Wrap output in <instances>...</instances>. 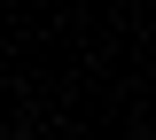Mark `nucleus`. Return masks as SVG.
<instances>
[]
</instances>
